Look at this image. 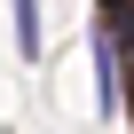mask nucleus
I'll return each mask as SVG.
<instances>
[{
  "label": "nucleus",
  "instance_id": "f03ea898",
  "mask_svg": "<svg viewBox=\"0 0 134 134\" xmlns=\"http://www.w3.org/2000/svg\"><path fill=\"white\" fill-rule=\"evenodd\" d=\"M8 8H16V55H24V63H40V55H47V32H40V0H8Z\"/></svg>",
  "mask_w": 134,
  "mask_h": 134
},
{
  "label": "nucleus",
  "instance_id": "f257e3e1",
  "mask_svg": "<svg viewBox=\"0 0 134 134\" xmlns=\"http://www.w3.org/2000/svg\"><path fill=\"white\" fill-rule=\"evenodd\" d=\"M95 110H103V118L118 110V40H110V16H103V32H95Z\"/></svg>",
  "mask_w": 134,
  "mask_h": 134
}]
</instances>
